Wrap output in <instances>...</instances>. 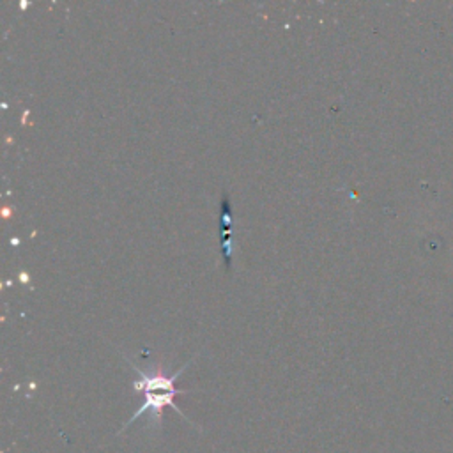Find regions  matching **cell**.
<instances>
[{
    "label": "cell",
    "mask_w": 453,
    "mask_h": 453,
    "mask_svg": "<svg viewBox=\"0 0 453 453\" xmlns=\"http://www.w3.org/2000/svg\"><path fill=\"white\" fill-rule=\"evenodd\" d=\"M189 363H192V359H189L185 366H181L175 374L165 375L161 374V372H156V374H145V372L140 371L138 366L133 365V363L129 361V365L133 366V371L138 374V379L133 382V388H135L136 393H142V395H144V404L140 405L138 411H136L135 415H133V418L126 423L124 429H128L129 425H133V423H135L140 416L145 415V412H149V416H151V418H149L151 427L159 429L161 427L163 409H165L166 405H170V408L174 409V411H178L182 418L188 419L185 416V412L174 404V396L178 395V393H181L179 389H175V381H178L179 375L185 372V368L189 365ZM124 429H122V431H124Z\"/></svg>",
    "instance_id": "obj_1"
},
{
    "label": "cell",
    "mask_w": 453,
    "mask_h": 453,
    "mask_svg": "<svg viewBox=\"0 0 453 453\" xmlns=\"http://www.w3.org/2000/svg\"><path fill=\"white\" fill-rule=\"evenodd\" d=\"M222 223H223V253H225L226 266H231L232 248H231V223H232V213H231V202L226 196H223V213H222Z\"/></svg>",
    "instance_id": "obj_2"
}]
</instances>
